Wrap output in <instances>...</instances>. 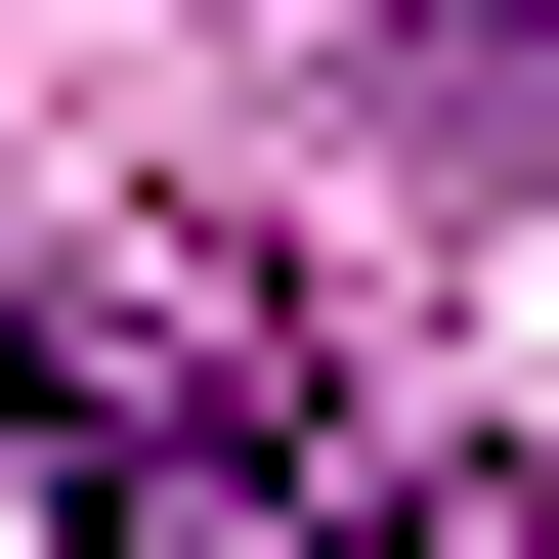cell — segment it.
<instances>
[{"label": "cell", "instance_id": "1", "mask_svg": "<svg viewBox=\"0 0 559 559\" xmlns=\"http://www.w3.org/2000/svg\"><path fill=\"white\" fill-rule=\"evenodd\" d=\"M430 86H474V173H559V0H388Z\"/></svg>", "mask_w": 559, "mask_h": 559}, {"label": "cell", "instance_id": "2", "mask_svg": "<svg viewBox=\"0 0 559 559\" xmlns=\"http://www.w3.org/2000/svg\"><path fill=\"white\" fill-rule=\"evenodd\" d=\"M345 559H430V516H345Z\"/></svg>", "mask_w": 559, "mask_h": 559}]
</instances>
